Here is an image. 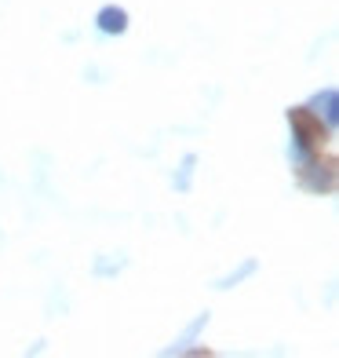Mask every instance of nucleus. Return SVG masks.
Returning a JSON list of instances; mask_svg holds the SVG:
<instances>
[{
  "instance_id": "nucleus-3",
  "label": "nucleus",
  "mask_w": 339,
  "mask_h": 358,
  "mask_svg": "<svg viewBox=\"0 0 339 358\" xmlns=\"http://www.w3.org/2000/svg\"><path fill=\"white\" fill-rule=\"evenodd\" d=\"M128 26H132V15H128V8L121 4H103L99 11H95V29L106 37H124Z\"/></svg>"
},
{
  "instance_id": "nucleus-1",
  "label": "nucleus",
  "mask_w": 339,
  "mask_h": 358,
  "mask_svg": "<svg viewBox=\"0 0 339 358\" xmlns=\"http://www.w3.org/2000/svg\"><path fill=\"white\" fill-rule=\"evenodd\" d=\"M288 128H292V165L306 169L310 161L321 157L325 146H332V128L317 117L310 106H288Z\"/></svg>"
},
{
  "instance_id": "nucleus-6",
  "label": "nucleus",
  "mask_w": 339,
  "mask_h": 358,
  "mask_svg": "<svg viewBox=\"0 0 339 358\" xmlns=\"http://www.w3.org/2000/svg\"><path fill=\"white\" fill-rule=\"evenodd\" d=\"M252 271H255V259H248V264L241 267L237 274H230V278H223V282H219V289H230L234 282H241V278H245V274H252Z\"/></svg>"
},
{
  "instance_id": "nucleus-2",
  "label": "nucleus",
  "mask_w": 339,
  "mask_h": 358,
  "mask_svg": "<svg viewBox=\"0 0 339 358\" xmlns=\"http://www.w3.org/2000/svg\"><path fill=\"white\" fill-rule=\"evenodd\" d=\"M296 176H299V187L317 194V198H329V194L336 190V165H332V157L329 161L317 157L306 169H296Z\"/></svg>"
},
{
  "instance_id": "nucleus-4",
  "label": "nucleus",
  "mask_w": 339,
  "mask_h": 358,
  "mask_svg": "<svg viewBox=\"0 0 339 358\" xmlns=\"http://www.w3.org/2000/svg\"><path fill=\"white\" fill-rule=\"evenodd\" d=\"M306 106H310V110L317 113V117L332 128V132L339 128V92H336L332 85H329V88H321V92H314Z\"/></svg>"
},
{
  "instance_id": "nucleus-5",
  "label": "nucleus",
  "mask_w": 339,
  "mask_h": 358,
  "mask_svg": "<svg viewBox=\"0 0 339 358\" xmlns=\"http://www.w3.org/2000/svg\"><path fill=\"white\" fill-rule=\"evenodd\" d=\"M193 165H197V157L186 154V157H183V172H179V179H175V187H179V190L190 187V172H193Z\"/></svg>"
}]
</instances>
